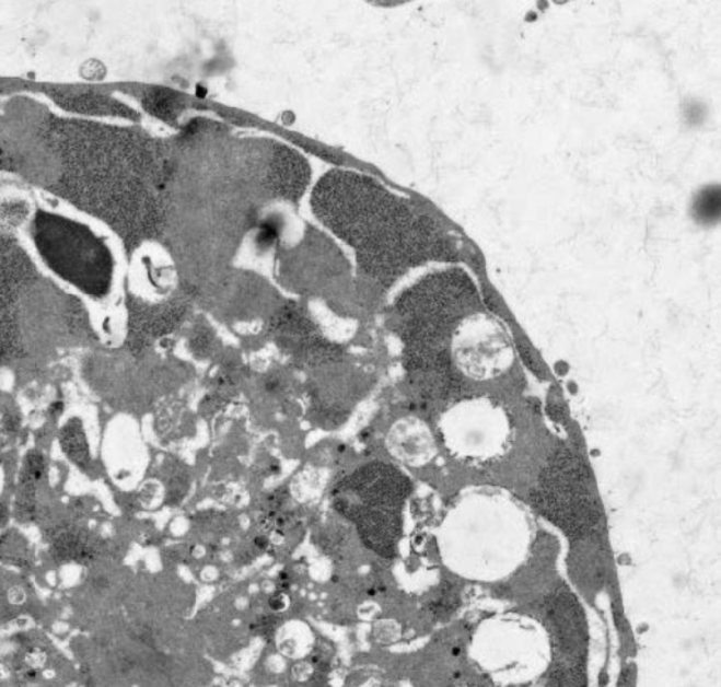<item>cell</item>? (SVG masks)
Wrapping results in <instances>:
<instances>
[{
	"label": "cell",
	"mask_w": 721,
	"mask_h": 687,
	"mask_svg": "<svg viewBox=\"0 0 721 687\" xmlns=\"http://www.w3.org/2000/svg\"><path fill=\"white\" fill-rule=\"evenodd\" d=\"M62 446L66 453L71 456L78 464H85L88 461V445L80 426L70 424L66 427L62 433Z\"/></svg>",
	"instance_id": "52a82bcc"
},
{
	"label": "cell",
	"mask_w": 721,
	"mask_h": 687,
	"mask_svg": "<svg viewBox=\"0 0 721 687\" xmlns=\"http://www.w3.org/2000/svg\"><path fill=\"white\" fill-rule=\"evenodd\" d=\"M546 613L558 654L563 657L558 665L583 666L588 650V627L577 598L566 591L558 592L547 602Z\"/></svg>",
	"instance_id": "277c9868"
},
{
	"label": "cell",
	"mask_w": 721,
	"mask_h": 687,
	"mask_svg": "<svg viewBox=\"0 0 721 687\" xmlns=\"http://www.w3.org/2000/svg\"><path fill=\"white\" fill-rule=\"evenodd\" d=\"M54 556L61 562L85 563L96 556L95 543L80 533H63L54 542Z\"/></svg>",
	"instance_id": "8992f818"
},
{
	"label": "cell",
	"mask_w": 721,
	"mask_h": 687,
	"mask_svg": "<svg viewBox=\"0 0 721 687\" xmlns=\"http://www.w3.org/2000/svg\"><path fill=\"white\" fill-rule=\"evenodd\" d=\"M33 235L38 252L62 277L90 292L105 291L111 279V255L90 230L42 213L34 223Z\"/></svg>",
	"instance_id": "7a4b0ae2"
},
{
	"label": "cell",
	"mask_w": 721,
	"mask_h": 687,
	"mask_svg": "<svg viewBox=\"0 0 721 687\" xmlns=\"http://www.w3.org/2000/svg\"><path fill=\"white\" fill-rule=\"evenodd\" d=\"M313 212L354 249L367 273L394 272L410 248V213L374 179L348 171L328 172L313 189Z\"/></svg>",
	"instance_id": "6da1fadb"
},
{
	"label": "cell",
	"mask_w": 721,
	"mask_h": 687,
	"mask_svg": "<svg viewBox=\"0 0 721 687\" xmlns=\"http://www.w3.org/2000/svg\"><path fill=\"white\" fill-rule=\"evenodd\" d=\"M142 105L150 115L166 123H176L186 109V101L181 93L171 90H151L142 96Z\"/></svg>",
	"instance_id": "5b68a950"
},
{
	"label": "cell",
	"mask_w": 721,
	"mask_h": 687,
	"mask_svg": "<svg viewBox=\"0 0 721 687\" xmlns=\"http://www.w3.org/2000/svg\"><path fill=\"white\" fill-rule=\"evenodd\" d=\"M255 544H257V546L263 547V548L267 547V539L258 538L257 542H255Z\"/></svg>",
	"instance_id": "ba28073f"
},
{
	"label": "cell",
	"mask_w": 721,
	"mask_h": 687,
	"mask_svg": "<svg viewBox=\"0 0 721 687\" xmlns=\"http://www.w3.org/2000/svg\"><path fill=\"white\" fill-rule=\"evenodd\" d=\"M537 494L539 512L573 537L596 528L600 514L593 503L585 470L572 456H558Z\"/></svg>",
	"instance_id": "3957f363"
}]
</instances>
